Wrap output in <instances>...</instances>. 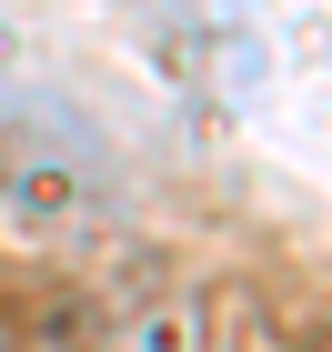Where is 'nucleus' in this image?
<instances>
[{
  "instance_id": "obj_1",
  "label": "nucleus",
  "mask_w": 332,
  "mask_h": 352,
  "mask_svg": "<svg viewBox=\"0 0 332 352\" xmlns=\"http://www.w3.org/2000/svg\"><path fill=\"white\" fill-rule=\"evenodd\" d=\"M111 201V151L81 111L41 81L0 71V212L30 232H81Z\"/></svg>"
},
{
  "instance_id": "obj_2",
  "label": "nucleus",
  "mask_w": 332,
  "mask_h": 352,
  "mask_svg": "<svg viewBox=\"0 0 332 352\" xmlns=\"http://www.w3.org/2000/svg\"><path fill=\"white\" fill-rule=\"evenodd\" d=\"M192 352H332V292L282 272H212L192 282Z\"/></svg>"
},
{
  "instance_id": "obj_3",
  "label": "nucleus",
  "mask_w": 332,
  "mask_h": 352,
  "mask_svg": "<svg viewBox=\"0 0 332 352\" xmlns=\"http://www.w3.org/2000/svg\"><path fill=\"white\" fill-rule=\"evenodd\" d=\"M0 352H121V322L91 282L0 252Z\"/></svg>"
}]
</instances>
